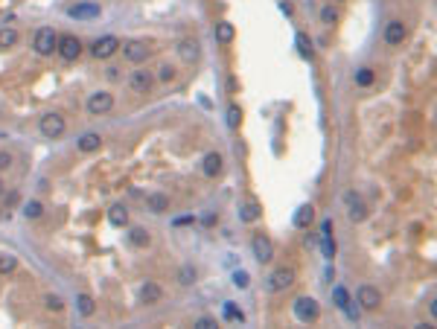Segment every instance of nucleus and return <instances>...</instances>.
<instances>
[{"instance_id":"f257e3e1","label":"nucleus","mask_w":437,"mask_h":329,"mask_svg":"<svg viewBox=\"0 0 437 329\" xmlns=\"http://www.w3.org/2000/svg\"><path fill=\"white\" fill-rule=\"evenodd\" d=\"M55 47H58V32H55L52 26H41V29L35 32L32 50H35L38 55H52V52H55Z\"/></svg>"},{"instance_id":"f03ea898","label":"nucleus","mask_w":437,"mask_h":329,"mask_svg":"<svg viewBox=\"0 0 437 329\" xmlns=\"http://www.w3.org/2000/svg\"><path fill=\"white\" fill-rule=\"evenodd\" d=\"M64 128H67V122H64V117H61V114H55V111H50V114H44V117L38 120V131H41L47 140L61 137V134H64Z\"/></svg>"},{"instance_id":"7ed1b4c3","label":"nucleus","mask_w":437,"mask_h":329,"mask_svg":"<svg viewBox=\"0 0 437 329\" xmlns=\"http://www.w3.org/2000/svg\"><path fill=\"white\" fill-rule=\"evenodd\" d=\"M111 108H114V93L96 90V93L87 96V114H90V117H102V114H108Z\"/></svg>"},{"instance_id":"20e7f679","label":"nucleus","mask_w":437,"mask_h":329,"mask_svg":"<svg viewBox=\"0 0 437 329\" xmlns=\"http://www.w3.org/2000/svg\"><path fill=\"white\" fill-rule=\"evenodd\" d=\"M318 315H321V306H318L315 297H297L295 300V318L297 321L312 324V321H318Z\"/></svg>"},{"instance_id":"39448f33","label":"nucleus","mask_w":437,"mask_h":329,"mask_svg":"<svg viewBox=\"0 0 437 329\" xmlns=\"http://www.w3.org/2000/svg\"><path fill=\"white\" fill-rule=\"evenodd\" d=\"M295 280H297V271L283 265V268H277V271L268 277V292H286V289L295 286Z\"/></svg>"},{"instance_id":"423d86ee","label":"nucleus","mask_w":437,"mask_h":329,"mask_svg":"<svg viewBox=\"0 0 437 329\" xmlns=\"http://www.w3.org/2000/svg\"><path fill=\"white\" fill-rule=\"evenodd\" d=\"M55 52H58L64 61H76V58L82 55V41H79L76 35H58V47H55Z\"/></svg>"},{"instance_id":"0eeeda50","label":"nucleus","mask_w":437,"mask_h":329,"mask_svg":"<svg viewBox=\"0 0 437 329\" xmlns=\"http://www.w3.org/2000/svg\"><path fill=\"white\" fill-rule=\"evenodd\" d=\"M251 251H254L257 262H262V265L274 260V242H271L265 233H257V236H254V242H251Z\"/></svg>"},{"instance_id":"6e6552de","label":"nucleus","mask_w":437,"mask_h":329,"mask_svg":"<svg viewBox=\"0 0 437 329\" xmlns=\"http://www.w3.org/2000/svg\"><path fill=\"white\" fill-rule=\"evenodd\" d=\"M120 47H122V44H120L117 35H105V38H96V41H93L90 52H93V58H111Z\"/></svg>"},{"instance_id":"1a4fd4ad","label":"nucleus","mask_w":437,"mask_h":329,"mask_svg":"<svg viewBox=\"0 0 437 329\" xmlns=\"http://www.w3.org/2000/svg\"><path fill=\"white\" fill-rule=\"evenodd\" d=\"M356 300H359V306H362L365 312H376V309L382 306V294H379V289H373V286H362V289L356 292Z\"/></svg>"},{"instance_id":"9d476101","label":"nucleus","mask_w":437,"mask_h":329,"mask_svg":"<svg viewBox=\"0 0 437 329\" xmlns=\"http://www.w3.org/2000/svg\"><path fill=\"white\" fill-rule=\"evenodd\" d=\"M149 52H152V50H149L146 41H128V44L122 47V55H125L131 64H143V61L149 58Z\"/></svg>"},{"instance_id":"9b49d317","label":"nucleus","mask_w":437,"mask_h":329,"mask_svg":"<svg viewBox=\"0 0 437 329\" xmlns=\"http://www.w3.org/2000/svg\"><path fill=\"white\" fill-rule=\"evenodd\" d=\"M344 204H347L350 222H365V219H367V207H365V201H362L356 192H347V195H344Z\"/></svg>"},{"instance_id":"f8f14e48","label":"nucleus","mask_w":437,"mask_h":329,"mask_svg":"<svg viewBox=\"0 0 437 329\" xmlns=\"http://www.w3.org/2000/svg\"><path fill=\"white\" fill-rule=\"evenodd\" d=\"M152 73L149 70H134L131 76H128V87H131V93H149L152 90Z\"/></svg>"},{"instance_id":"ddd939ff","label":"nucleus","mask_w":437,"mask_h":329,"mask_svg":"<svg viewBox=\"0 0 437 329\" xmlns=\"http://www.w3.org/2000/svg\"><path fill=\"white\" fill-rule=\"evenodd\" d=\"M405 35H408V29H405L402 20H391V23L385 26V44H388V47H400V44L405 41Z\"/></svg>"},{"instance_id":"4468645a","label":"nucleus","mask_w":437,"mask_h":329,"mask_svg":"<svg viewBox=\"0 0 437 329\" xmlns=\"http://www.w3.org/2000/svg\"><path fill=\"white\" fill-rule=\"evenodd\" d=\"M178 55H181V61L192 64V61H198V55H201V44H198L195 38H187V41L178 44Z\"/></svg>"},{"instance_id":"2eb2a0df","label":"nucleus","mask_w":437,"mask_h":329,"mask_svg":"<svg viewBox=\"0 0 437 329\" xmlns=\"http://www.w3.org/2000/svg\"><path fill=\"white\" fill-rule=\"evenodd\" d=\"M222 169H225V160H222V155H219V152H210V155H204V160H201V172H204L207 178H216V175H222Z\"/></svg>"},{"instance_id":"dca6fc26","label":"nucleus","mask_w":437,"mask_h":329,"mask_svg":"<svg viewBox=\"0 0 437 329\" xmlns=\"http://www.w3.org/2000/svg\"><path fill=\"white\" fill-rule=\"evenodd\" d=\"M99 3H79V6H70L67 15L76 17V20H87V17H99Z\"/></svg>"},{"instance_id":"f3484780","label":"nucleus","mask_w":437,"mask_h":329,"mask_svg":"<svg viewBox=\"0 0 437 329\" xmlns=\"http://www.w3.org/2000/svg\"><path fill=\"white\" fill-rule=\"evenodd\" d=\"M76 149H79V152H85V155L99 152V149H102V137H99L96 131H85V134L76 140Z\"/></svg>"},{"instance_id":"a211bd4d","label":"nucleus","mask_w":437,"mask_h":329,"mask_svg":"<svg viewBox=\"0 0 437 329\" xmlns=\"http://www.w3.org/2000/svg\"><path fill=\"white\" fill-rule=\"evenodd\" d=\"M160 297H163V289L157 286V283H152V280H146L143 286H140V300L143 303H160Z\"/></svg>"},{"instance_id":"6ab92c4d","label":"nucleus","mask_w":437,"mask_h":329,"mask_svg":"<svg viewBox=\"0 0 437 329\" xmlns=\"http://www.w3.org/2000/svg\"><path fill=\"white\" fill-rule=\"evenodd\" d=\"M312 222H315V207H312V204H303V207L295 210V227L303 230V227H309Z\"/></svg>"},{"instance_id":"aec40b11","label":"nucleus","mask_w":437,"mask_h":329,"mask_svg":"<svg viewBox=\"0 0 437 329\" xmlns=\"http://www.w3.org/2000/svg\"><path fill=\"white\" fill-rule=\"evenodd\" d=\"M146 210H152V213H166V210H169V195L152 192V195L146 198Z\"/></svg>"},{"instance_id":"412c9836","label":"nucleus","mask_w":437,"mask_h":329,"mask_svg":"<svg viewBox=\"0 0 437 329\" xmlns=\"http://www.w3.org/2000/svg\"><path fill=\"white\" fill-rule=\"evenodd\" d=\"M213 35H216V41H219V44H230V41L236 38V29H233V23H227V20H222V23H216V29H213Z\"/></svg>"},{"instance_id":"4be33fe9","label":"nucleus","mask_w":437,"mask_h":329,"mask_svg":"<svg viewBox=\"0 0 437 329\" xmlns=\"http://www.w3.org/2000/svg\"><path fill=\"white\" fill-rule=\"evenodd\" d=\"M108 222H111L114 227H125V225H128V210H125V204H114V207L108 210Z\"/></svg>"},{"instance_id":"5701e85b","label":"nucleus","mask_w":437,"mask_h":329,"mask_svg":"<svg viewBox=\"0 0 437 329\" xmlns=\"http://www.w3.org/2000/svg\"><path fill=\"white\" fill-rule=\"evenodd\" d=\"M128 239H131V245H134V248H149V245H152V236H149V230H146V227H131Z\"/></svg>"},{"instance_id":"b1692460","label":"nucleus","mask_w":437,"mask_h":329,"mask_svg":"<svg viewBox=\"0 0 437 329\" xmlns=\"http://www.w3.org/2000/svg\"><path fill=\"white\" fill-rule=\"evenodd\" d=\"M295 47H297V52H300L303 58H312V55H315L312 41H309V35H306V32H297V35H295Z\"/></svg>"},{"instance_id":"393cba45","label":"nucleus","mask_w":437,"mask_h":329,"mask_svg":"<svg viewBox=\"0 0 437 329\" xmlns=\"http://www.w3.org/2000/svg\"><path fill=\"white\" fill-rule=\"evenodd\" d=\"M76 309H79L82 318H90V315L96 312V303H93L90 294H79V297H76Z\"/></svg>"},{"instance_id":"a878e982","label":"nucleus","mask_w":437,"mask_h":329,"mask_svg":"<svg viewBox=\"0 0 437 329\" xmlns=\"http://www.w3.org/2000/svg\"><path fill=\"white\" fill-rule=\"evenodd\" d=\"M239 216H242V222H248V225H251V222H257V219L262 216V207H260L257 201H248V204L242 207V213H239Z\"/></svg>"},{"instance_id":"bb28decb","label":"nucleus","mask_w":437,"mask_h":329,"mask_svg":"<svg viewBox=\"0 0 437 329\" xmlns=\"http://www.w3.org/2000/svg\"><path fill=\"white\" fill-rule=\"evenodd\" d=\"M17 268V257L9 251H0V274H12Z\"/></svg>"},{"instance_id":"cd10ccee","label":"nucleus","mask_w":437,"mask_h":329,"mask_svg":"<svg viewBox=\"0 0 437 329\" xmlns=\"http://www.w3.org/2000/svg\"><path fill=\"white\" fill-rule=\"evenodd\" d=\"M373 79H376V73H373L370 67H359V70H356V85H359V87H370Z\"/></svg>"},{"instance_id":"c85d7f7f","label":"nucleus","mask_w":437,"mask_h":329,"mask_svg":"<svg viewBox=\"0 0 437 329\" xmlns=\"http://www.w3.org/2000/svg\"><path fill=\"white\" fill-rule=\"evenodd\" d=\"M227 125H230L233 131L242 125V108H239L236 102H230V105H227Z\"/></svg>"},{"instance_id":"c756f323","label":"nucleus","mask_w":437,"mask_h":329,"mask_svg":"<svg viewBox=\"0 0 437 329\" xmlns=\"http://www.w3.org/2000/svg\"><path fill=\"white\" fill-rule=\"evenodd\" d=\"M41 213H44V204H41V201H26V204H23V216H26V219H41Z\"/></svg>"},{"instance_id":"7c9ffc66","label":"nucleus","mask_w":437,"mask_h":329,"mask_svg":"<svg viewBox=\"0 0 437 329\" xmlns=\"http://www.w3.org/2000/svg\"><path fill=\"white\" fill-rule=\"evenodd\" d=\"M321 23H327V26L338 23V9H332V6H324V9H321Z\"/></svg>"},{"instance_id":"2f4dec72","label":"nucleus","mask_w":437,"mask_h":329,"mask_svg":"<svg viewBox=\"0 0 437 329\" xmlns=\"http://www.w3.org/2000/svg\"><path fill=\"white\" fill-rule=\"evenodd\" d=\"M178 283H181V286H192V283H195V268L184 265V268L178 271Z\"/></svg>"},{"instance_id":"473e14b6","label":"nucleus","mask_w":437,"mask_h":329,"mask_svg":"<svg viewBox=\"0 0 437 329\" xmlns=\"http://www.w3.org/2000/svg\"><path fill=\"white\" fill-rule=\"evenodd\" d=\"M175 76H178V70H175L172 64H160V67H157V79H160V82H172Z\"/></svg>"},{"instance_id":"72a5a7b5","label":"nucleus","mask_w":437,"mask_h":329,"mask_svg":"<svg viewBox=\"0 0 437 329\" xmlns=\"http://www.w3.org/2000/svg\"><path fill=\"white\" fill-rule=\"evenodd\" d=\"M44 306H47L50 312H61V309H64V300H61L58 294H47V297H44Z\"/></svg>"},{"instance_id":"f704fd0d","label":"nucleus","mask_w":437,"mask_h":329,"mask_svg":"<svg viewBox=\"0 0 437 329\" xmlns=\"http://www.w3.org/2000/svg\"><path fill=\"white\" fill-rule=\"evenodd\" d=\"M17 44V32L15 29H0V47H15Z\"/></svg>"},{"instance_id":"c9c22d12","label":"nucleus","mask_w":437,"mask_h":329,"mask_svg":"<svg viewBox=\"0 0 437 329\" xmlns=\"http://www.w3.org/2000/svg\"><path fill=\"white\" fill-rule=\"evenodd\" d=\"M321 251H324L327 260L335 257V242H332V236H321Z\"/></svg>"},{"instance_id":"e433bc0d","label":"nucleus","mask_w":437,"mask_h":329,"mask_svg":"<svg viewBox=\"0 0 437 329\" xmlns=\"http://www.w3.org/2000/svg\"><path fill=\"white\" fill-rule=\"evenodd\" d=\"M225 318H227V321H239V324L245 321V315H242V309H236L233 303H225Z\"/></svg>"},{"instance_id":"4c0bfd02","label":"nucleus","mask_w":437,"mask_h":329,"mask_svg":"<svg viewBox=\"0 0 437 329\" xmlns=\"http://www.w3.org/2000/svg\"><path fill=\"white\" fill-rule=\"evenodd\" d=\"M233 286H236V289H248V286H251L248 271H233Z\"/></svg>"},{"instance_id":"58836bf2","label":"nucleus","mask_w":437,"mask_h":329,"mask_svg":"<svg viewBox=\"0 0 437 329\" xmlns=\"http://www.w3.org/2000/svg\"><path fill=\"white\" fill-rule=\"evenodd\" d=\"M332 294H335V306H338V309H344V306H350V297H347V292H344L341 286H338V289H335Z\"/></svg>"},{"instance_id":"ea45409f","label":"nucleus","mask_w":437,"mask_h":329,"mask_svg":"<svg viewBox=\"0 0 437 329\" xmlns=\"http://www.w3.org/2000/svg\"><path fill=\"white\" fill-rule=\"evenodd\" d=\"M216 327H219V321H216V318H207V315L195 321V329H216Z\"/></svg>"},{"instance_id":"a19ab883","label":"nucleus","mask_w":437,"mask_h":329,"mask_svg":"<svg viewBox=\"0 0 437 329\" xmlns=\"http://www.w3.org/2000/svg\"><path fill=\"white\" fill-rule=\"evenodd\" d=\"M216 222H219V216H216V213H207V216H201V225H204V227H213Z\"/></svg>"},{"instance_id":"79ce46f5","label":"nucleus","mask_w":437,"mask_h":329,"mask_svg":"<svg viewBox=\"0 0 437 329\" xmlns=\"http://www.w3.org/2000/svg\"><path fill=\"white\" fill-rule=\"evenodd\" d=\"M321 236H332V219H324V222H321Z\"/></svg>"},{"instance_id":"37998d69","label":"nucleus","mask_w":437,"mask_h":329,"mask_svg":"<svg viewBox=\"0 0 437 329\" xmlns=\"http://www.w3.org/2000/svg\"><path fill=\"white\" fill-rule=\"evenodd\" d=\"M9 166H12V155H9V152H0V172L9 169Z\"/></svg>"},{"instance_id":"c03bdc74","label":"nucleus","mask_w":437,"mask_h":329,"mask_svg":"<svg viewBox=\"0 0 437 329\" xmlns=\"http://www.w3.org/2000/svg\"><path fill=\"white\" fill-rule=\"evenodd\" d=\"M192 222H195L192 216H181V219H175V225H178V227H181V225H192Z\"/></svg>"},{"instance_id":"a18cd8bd","label":"nucleus","mask_w":437,"mask_h":329,"mask_svg":"<svg viewBox=\"0 0 437 329\" xmlns=\"http://www.w3.org/2000/svg\"><path fill=\"white\" fill-rule=\"evenodd\" d=\"M108 79L117 82V79H120V67H108Z\"/></svg>"},{"instance_id":"49530a36","label":"nucleus","mask_w":437,"mask_h":329,"mask_svg":"<svg viewBox=\"0 0 437 329\" xmlns=\"http://www.w3.org/2000/svg\"><path fill=\"white\" fill-rule=\"evenodd\" d=\"M12 204H17V192H9V195H6V207H12Z\"/></svg>"},{"instance_id":"de8ad7c7","label":"nucleus","mask_w":437,"mask_h":329,"mask_svg":"<svg viewBox=\"0 0 437 329\" xmlns=\"http://www.w3.org/2000/svg\"><path fill=\"white\" fill-rule=\"evenodd\" d=\"M0 192H3V178H0Z\"/></svg>"}]
</instances>
